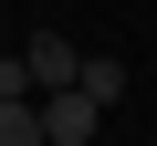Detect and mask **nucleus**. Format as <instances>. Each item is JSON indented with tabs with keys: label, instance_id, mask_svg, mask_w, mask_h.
<instances>
[{
	"label": "nucleus",
	"instance_id": "nucleus-1",
	"mask_svg": "<svg viewBox=\"0 0 157 146\" xmlns=\"http://www.w3.org/2000/svg\"><path fill=\"white\" fill-rule=\"evenodd\" d=\"M94 136H105V104L84 84H52L42 94V146H94Z\"/></svg>",
	"mask_w": 157,
	"mask_h": 146
},
{
	"label": "nucleus",
	"instance_id": "nucleus-2",
	"mask_svg": "<svg viewBox=\"0 0 157 146\" xmlns=\"http://www.w3.org/2000/svg\"><path fill=\"white\" fill-rule=\"evenodd\" d=\"M21 63H32V84H42V94H52V84H73V73H84V52H73L63 31H42V42H32Z\"/></svg>",
	"mask_w": 157,
	"mask_h": 146
},
{
	"label": "nucleus",
	"instance_id": "nucleus-3",
	"mask_svg": "<svg viewBox=\"0 0 157 146\" xmlns=\"http://www.w3.org/2000/svg\"><path fill=\"white\" fill-rule=\"evenodd\" d=\"M73 84H84L94 104H115V94H126V63H115V52H84V73H73Z\"/></svg>",
	"mask_w": 157,
	"mask_h": 146
},
{
	"label": "nucleus",
	"instance_id": "nucleus-4",
	"mask_svg": "<svg viewBox=\"0 0 157 146\" xmlns=\"http://www.w3.org/2000/svg\"><path fill=\"white\" fill-rule=\"evenodd\" d=\"M0 146H42V94L32 104H0Z\"/></svg>",
	"mask_w": 157,
	"mask_h": 146
},
{
	"label": "nucleus",
	"instance_id": "nucleus-5",
	"mask_svg": "<svg viewBox=\"0 0 157 146\" xmlns=\"http://www.w3.org/2000/svg\"><path fill=\"white\" fill-rule=\"evenodd\" d=\"M32 94H42V84H32V63H21V52H0V104H32Z\"/></svg>",
	"mask_w": 157,
	"mask_h": 146
},
{
	"label": "nucleus",
	"instance_id": "nucleus-6",
	"mask_svg": "<svg viewBox=\"0 0 157 146\" xmlns=\"http://www.w3.org/2000/svg\"><path fill=\"white\" fill-rule=\"evenodd\" d=\"M0 52H11V42H0Z\"/></svg>",
	"mask_w": 157,
	"mask_h": 146
}]
</instances>
